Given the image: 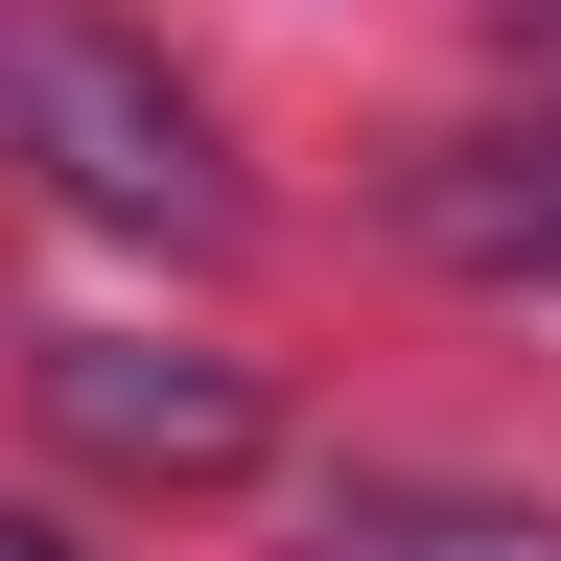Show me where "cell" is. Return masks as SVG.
I'll return each instance as SVG.
<instances>
[{"instance_id":"cell-5","label":"cell","mask_w":561,"mask_h":561,"mask_svg":"<svg viewBox=\"0 0 561 561\" xmlns=\"http://www.w3.org/2000/svg\"><path fill=\"white\" fill-rule=\"evenodd\" d=\"M491 47H515V94L561 117V0H491Z\"/></svg>"},{"instance_id":"cell-6","label":"cell","mask_w":561,"mask_h":561,"mask_svg":"<svg viewBox=\"0 0 561 561\" xmlns=\"http://www.w3.org/2000/svg\"><path fill=\"white\" fill-rule=\"evenodd\" d=\"M0 561H70V538H47V515H0Z\"/></svg>"},{"instance_id":"cell-2","label":"cell","mask_w":561,"mask_h":561,"mask_svg":"<svg viewBox=\"0 0 561 561\" xmlns=\"http://www.w3.org/2000/svg\"><path fill=\"white\" fill-rule=\"evenodd\" d=\"M47 445L117 468V491H234L257 468V375L164 351V328H47Z\"/></svg>"},{"instance_id":"cell-4","label":"cell","mask_w":561,"mask_h":561,"mask_svg":"<svg viewBox=\"0 0 561 561\" xmlns=\"http://www.w3.org/2000/svg\"><path fill=\"white\" fill-rule=\"evenodd\" d=\"M305 561H561V538L515 515V491H421V468H351Z\"/></svg>"},{"instance_id":"cell-3","label":"cell","mask_w":561,"mask_h":561,"mask_svg":"<svg viewBox=\"0 0 561 561\" xmlns=\"http://www.w3.org/2000/svg\"><path fill=\"white\" fill-rule=\"evenodd\" d=\"M398 234L445 280H561V117L538 140H421V164H398Z\"/></svg>"},{"instance_id":"cell-1","label":"cell","mask_w":561,"mask_h":561,"mask_svg":"<svg viewBox=\"0 0 561 561\" xmlns=\"http://www.w3.org/2000/svg\"><path fill=\"white\" fill-rule=\"evenodd\" d=\"M0 140H24L94 234H164V257H234V234H257L210 94H187L164 47H117L94 0H0Z\"/></svg>"}]
</instances>
